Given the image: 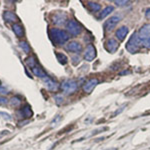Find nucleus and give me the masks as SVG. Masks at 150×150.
Here are the masks:
<instances>
[{"label":"nucleus","mask_w":150,"mask_h":150,"mask_svg":"<svg viewBox=\"0 0 150 150\" xmlns=\"http://www.w3.org/2000/svg\"><path fill=\"white\" fill-rule=\"evenodd\" d=\"M82 27L77 21L75 20H69L68 23H67V31L70 33L71 35L76 36L78 35L79 33L81 32Z\"/></svg>","instance_id":"39448f33"},{"label":"nucleus","mask_w":150,"mask_h":150,"mask_svg":"<svg viewBox=\"0 0 150 150\" xmlns=\"http://www.w3.org/2000/svg\"><path fill=\"white\" fill-rule=\"evenodd\" d=\"M42 80L45 82V85H46V87H47L48 89H49V90L56 91L57 89H58V84L55 81H53L52 79H50L48 76L45 77V78H43Z\"/></svg>","instance_id":"9b49d317"},{"label":"nucleus","mask_w":150,"mask_h":150,"mask_svg":"<svg viewBox=\"0 0 150 150\" xmlns=\"http://www.w3.org/2000/svg\"><path fill=\"white\" fill-rule=\"evenodd\" d=\"M60 87H61V89L63 90V92L65 94H71L76 91L77 87H78V84L74 80H65L62 82Z\"/></svg>","instance_id":"20e7f679"},{"label":"nucleus","mask_w":150,"mask_h":150,"mask_svg":"<svg viewBox=\"0 0 150 150\" xmlns=\"http://www.w3.org/2000/svg\"><path fill=\"white\" fill-rule=\"evenodd\" d=\"M120 19H121V17H120V16H118V15H115V16L110 17L105 22V24H104V28H105V30L106 31H111L116 26V24L119 22Z\"/></svg>","instance_id":"423d86ee"},{"label":"nucleus","mask_w":150,"mask_h":150,"mask_svg":"<svg viewBox=\"0 0 150 150\" xmlns=\"http://www.w3.org/2000/svg\"><path fill=\"white\" fill-rule=\"evenodd\" d=\"M25 62H26V64H27L28 66L30 67L31 69H32L33 67L35 66V65H37V62H36L35 58L33 57V56H30V57H28L27 59L25 60Z\"/></svg>","instance_id":"aec40b11"},{"label":"nucleus","mask_w":150,"mask_h":150,"mask_svg":"<svg viewBox=\"0 0 150 150\" xmlns=\"http://www.w3.org/2000/svg\"><path fill=\"white\" fill-rule=\"evenodd\" d=\"M129 73H130V71H123L122 73H121V75L122 74H129Z\"/></svg>","instance_id":"c85d7f7f"},{"label":"nucleus","mask_w":150,"mask_h":150,"mask_svg":"<svg viewBox=\"0 0 150 150\" xmlns=\"http://www.w3.org/2000/svg\"><path fill=\"white\" fill-rule=\"evenodd\" d=\"M98 84V79L97 78H91L89 80H87L83 85V90L86 93H91L92 90L95 88V86Z\"/></svg>","instance_id":"0eeeda50"},{"label":"nucleus","mask_w":150,"mask_h":150,"mask_svg":"<svg viewBox=\"0 0 150 150\" xmlns=\"http://www.w3.org/2000/svg\"><path fill=\"white\" fill-rule=\"evenodd\" d=\"M146 17L147 18L150 17V9H147V10H146Z\"/></svg>","instance_id":"cd10ccee"},{"label":"nucleus","mask_w":150,"mask_h":150,"mask_svg":"<svg viewBox=\"0 0 150 150\" xmlns=\"http://www.w3.org/2000/svg\"><path fill=\"white\" fill-rule=\"evenodd\" d=\"M32 72H33V74L35 75V76H38V77H40V78H45V77H47V75L45 74V72L43 71L42 68L39 66V65H35L34 67H33L32 69Z\"/></svg>","instance_id":"ddd939ff"},{"label":"nucleus","mask_w":150,"mask_h":150,"mask_svg":"<svg viewBox=\"0 0 150 150\" xmlns=\"http://www.w3.org/2000/svg\"><path fill=\"white\" fill-rule=\"evenodd\" d=\"M11 103H12V105H14V106H16V105H19V104L21 103V100H19L18 98H12V101H11Z\"/></svg>","instance_id":"5701e85b"},{"label":"nucleus","mask_w":150,"mask_h":150,"mask_svg":"<svg viewBox=\"0 0 150 150\" xmlns=\"http://www.w3.org/2000/svg\"><path fill=\"white\" fill-rule=\"evenodd\" d=\"M66 49L68 50V51L73 52V53H80L82 50V46L80 43L72 41V42H69L68 44L66 45Z\"/></svg>","instance_id":"1a4fd4ad"},{"label":"nucleus","mask_w":150,"mask_h":150,"mask_svg":"<svg viewBox=\"0 0 150 150\" xmlns=\"http://www.w3.org/2000/svg\"><path fill=\"white\" fill-rule=\"evenodd\" d=\"M105 47L109 52L114 53L118 49V47H119V44H118V42L115 39H109L105 43Z\"/></svg>","instance_id":"9d476101"},{"label":"nucleus","mask_w":150,"mask_h":150,"mask_svg":"<svg viewBox=\"0 0 150 150\" xmlns=\"http://www.w3.org/2000/svg\"><path fill=\"white\" fill-rule=\"evenodd\" d=\"M56 57H57V60L60 62L61 64H66L67 62H68V58L65 56L64 54H62V53H57L56 54Z\"/></svg>","instance_id":"412c9836"},{"label":"nucleus","mask_w":150,"mask_h":150,"mask_svg":"<svg viewBox=\"0 0 150 150\" xmlns=\"http://www.w3.org/2000/svg\"><path fill=\"white\" fill-rule=\"evenodd\" d=\"M55 100H56V103L60 104L61 102H63V97L60 95H57V96H55Z\"/></svg>","instance_id":"393cba45"},{"label":"nucleus","mask_w":150,"mask_h":150,"mask_svg":"<svg viewBox=\"0 0 150 150\" xmlns=\"http://www.w3.org/2000/svg\"><path fill=\"white\" fill-rule=\"evenodd\" d=\"M65 20H66V14L60 12V13H57L56 15L54 16V20H53V21H54L55 24L61 25V24H64Z\"/></svg>","instance_id":"4468645a"},{"label":"nucleus","mask_w":150,"mask_h":150,"mask_svg":"<svg viewBox=\"0 0 150 150\" xmlns=\"http://www.w3.org/2000/svg\"><path fill=\"white\" fill-rule=\"evenodd\" d=\"M113 10H114V7H113V6H107V7H105V8H104L103 10L100 12V14L98 15V19H103V18H105L106 16L109 15V14H110Z\"/></svg>","instance_id":"2eb2a0df"},{"label":"nucleus","mask_w":150,"mask_h":150,"mask_svg":"<svg viewBox=\"0 0 150 150\" xmlns=\"http://www.w3.org/2000/svg\"><path fill=\"white\" fill-rule=\"evenodd\" d=\"M141 46L142 45H141V42H140V40H139V37H138L137 32L133 33V34L130 36L128 42L126 43V49L130 53H135V52L138 51Z\"/></svg>","instance_id":"7ed1b4c3"},{"label":"nucleus","mask_w":150,"mask_h":150,"mask_svg":"<svg viewBox=\"0 0 150 150\" xmlns=\"http://www.w3.org/2000/svg\"><path fill=\"white\" fill-rule=\"evenodd\" d=\"M141 45L146 49H150V24H145L137 32Z\"/></svg>","instance_id":"f03ea898"},{"label":"nucleus","mask_w":150,"mask_h":150,"mask_svg":"<svg viewBox=\"0 0 150 150\" xmlns=\"http://www.w3.org/2000/svg\"><path fill=\"white\" fill-rule=\"evenodd\" d=\"M96 56V50L92 44H89L87 46L85 52H84V58L87 60V61H92V60L95 58Z\"/></svg>","instance_id":"6e6552de"},{"label":"nucleus","mask_w":150,"mask_h":150,"mask_svg":"<svg viewBox=\"0 0 150 150\" xmlns=\"http://www.w3.org/2000/svg\"><path fill=\"white\" fill-rule=\"evenodd\" d=\"M20 47L23 49V51L25 53H29L30 52V46L28 45L27 42H25V41H22V42H20Z\"/></svg>","instance_id":"4be33fe9"},{"label":"nucleus","mask_w":150,"mask_h":150,"mask_svg":"<svg viewBox=\"0 0 150 150\" xmlns=\"http://www.w3.org/2000/svg\"><path fill=\"white\" fill-rule=\"evenodd\" d=\"M49 36L51 38V40L56 44H64L67 40L69 39L68 33H66L64 30L58 28H52L49 30Z\"/></svg>","instance_id":"f257e3e1"},{"label":"nucleus","mask_w":150,"mask_h":150,"mask_svg":"<svg viewBox=\"0 0 150 150\" xmlns=\"http://www.w3.org/2000/svg\"><path fill=\"white\" fill-rule=\"evenodd\" d=\"M107 150H110V149H107ZM112 150H116V149H112Z\"/></svg>","instance_id":"c756f323"},{"label":"nucleus","mask_w":150,"mask_h":150,"mask_svg":"<svg viewBox=\"0 0 150 150\" xmlns=\"http://www.w3.org/2000/svg\"><path fill=\"white\" fill-rule=\"evenodd\" d=\"M114 3L117 4L118 6H124V5H127L129 3V1H114Z\"/></svg>","instance_id":"b1692460"},{"label":"nucleus","mask_w":150,"mask_h":150,"mask_svg":"<svg viewBox=\"0 0 150 150\" xmlns=\"http://www.w3.org/2000/svg\"><path fill=\"white\" fill-rule=\"evenodd\" d=\"M0 92H1V93H7L5 89H4L3 87H1V86H0Z\"/></svg>","instance_id":"bb28decb"},{"label":"nucleus","mask_w":150,"mask_h":150,"mask_svg":"<svg viewBox=\"0 0 150 150\" xmlns=\"http://www.w3.org/2000/svg\"><path fill=\"white\" fill-rule=\"evenodd\" d=\"M87 6H88V8L90 9V11L92 12H97L100 10L101 8V5L99 3H97V2H88L87 3Z\"/></svg>","instance_id":"dca6fc26"},{"label":"nucleus","mask_w":150,"mask_h":150,"mask_svg":"<svg viewBox=\"0 0 150 150\" xmlns=\"http://www.w3.org/2000/svg\"><path fill=\"white\" fill-rule=\"evenodd\" d=\"M4 17L7 21H17L18 18L16 17V15L13 13V12H9L7 11L5 14H4Z\"/></svg>","instance_id":"a211bd4d"},{"label":"nucleus","mask_w":150,"mask_h":150,"mask_svg":"<svg viewBox=\"0 0 150 150\" xmlns=\"http://www.w3.org/2000/svg\"><path fill=\"white\" fill-rule=\"evenodd\" d=\"M7 103V99L4 97H0V104H6Z\"/></svg>","instance_id":"a878e982"},{"label":"nucleus","mask_w":150,"mask_h":150,"mask_svg":"<svg viewBox=\"0 0 150 150\" xmlns=\"http://www.w3.org/2000/svg\"><path fill=\"white\" fill-rule=\"evenodd\" d=\"M13 31L18 37L23 35V27L20 25V24H14L13 25Z\"/></svg>","instance_id":"f3484780"},{"label":"nucleus","mask_w":150,"mask_h":150,"mask_svg":"<svg viewBox=\"0 0 150 150\" xmlns=\"http://www.w3.org/2000/svg\"><path fill=\"white\" fill-rule=\"evenodd\" d=\"M21 115L23 116V117H30L31 115H32V111H31L30 107L29 106H25L24 108L21 109Z\"/></svg>","instance_id":"6ab92c4d"},{"label":"nucleus","mask_w":150,"mask_h":150,"mask_svg":"<svg viewBox=\"0 0 150 150\" xmlns=\"http://www.w3.org/2000/svg\"><path fill=\"white\" fill-rule=\"evenodd\" d=\"M128 31H129L128 28L125 27V26H122L119 29H117V31H116V37H117V39L120 41L124 40L126 35L128 34Z\"/></svg>","instance_id":"f8f14e48"}]
</instances>
